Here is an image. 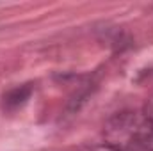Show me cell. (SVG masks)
<instances>
[{
	"label": "cell",
	"mask_w": 153,
	"mask_h": 151,
	"mask_svg": "<svg viewBox=\"0 0 153 151\" xmlns=\"http://www.w3.org/2000/svg\"><path fill=\"white\" fill-rule=\"evenodd\" d=\"M105 142L121 151H153V128L143 112L123 110L114 114L103 126Z\"/></svg>",
	"instance_id": "obj_1"
},
{
	"label": "cell",
	"mask_w": 153,
	"mask_h": 151,
	"mask_svg": "<svg viewBox=\"0 0 153 151\" xmlns=\"http://www.w3.org/2000/svg\"><path fill=\"white\" fill-rule=\"evenodd\" d=\"M32 94V85L30 84H25V85H20V87H14L11 89L5 96H4V103L7 109H16L20 105H23Z\"/></svg>",
	"instance_id": "obj_2"
},
{
	"label": "cell",
	"mask_w": 153,
	"mask_h": 151,
	"mask_svg": "<svg viewBox=\"0 0 153 151\" xmlns=\"http://www.w3.org/2000/svg\"><path fill=\"white\" fill-rule=\"evenodd\" d=\"M82 151H121V150H117L116 146L109 144V142H103V144H94V146H87V148H84Z\"/></svg>",
	"instance_id": "obj_3"
},
{
	"label": "cell",
	"mask_w": 153,
	"mask_h": 151,
	"mask_svg": "<svg viewBox=\"0 0 153 151\" xmlns=\"http://www.w3.org/2000/svg\"><path fill=\"white\" fill-rule=\"evenodd\" d=\"M143 114H144V117L148 119V123L152 124V128H153V94L150 96V100L146 101V105H144V110H143Z\"/></svg>",
	"instance_id": "obj_4"
}]
</instances>
